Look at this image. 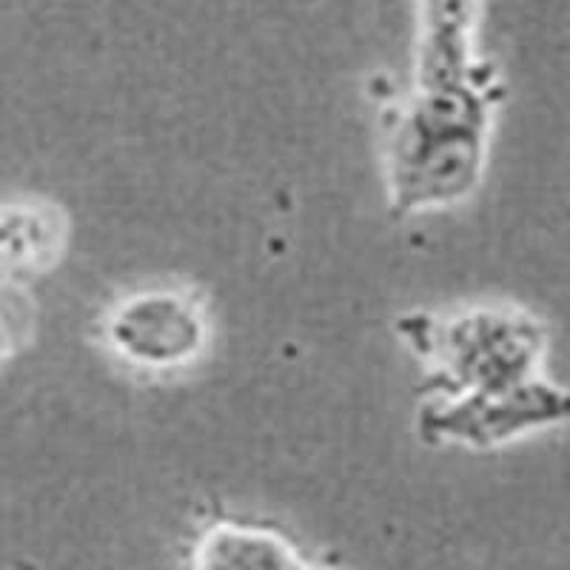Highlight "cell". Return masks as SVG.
<instances>
[{
  "label": "cell",
  "mask_w": 570,
  "mask_h": 570,
  "mask_svg": "<svg viewBox=\"0 0 570 570\" xmlns=\"http://www.w3.org/2000/svg\"><path fill=\"white\" fill-rule=\"evenodd\" d=\"M542 351V325L505 305L471 308L442 325H428L425 354L451 389V402L428 420L448 434L468 416L517 394L539 380Z\"/></svg>",
  "instance_id": "6da1fadb"
},
{
  "label": "cell",
  "mask_w": 570,
  "mask_h": 570,
  "mask_svg": "<svg viewBox=\"0 0 570 570\" xmlns=\"http://www.w3.org/2000/svg\"><path fill=\"white\" fill-rule=\"evenodd\" d=\"M104 340L129 368L171 374L200 360L212 325L206 305L186 288H142L111 305Z\"/></svg>",
  "instance_id": "7a4b0ae2"
},
{
  "label": "cell",
  "mask_w": 570,
  "mask_h": 570,
  "mask_svg": "<svg viewBox=\"0 0 570 570\" xmlns=\"http://www.w3.org/2000/svg\"><path fill=\"white\" fill-rule=\"evenodd\" d=\"M188 570H331L305 557L285 533L223 519L195 539Z\"/></svg>",
  "instance_id": "3957f363"
},
{
  "label": "cell",
  "mask_w": 570,
  "mask_h": 570,
  "mask_svg": "<svg viewBox=\"0 0 570 570\" xmlns=\"http://www.w3.org/2000/svg\"><path fill=\"white\" fill-rule=\"evenodd\" d=\"M63 226L55 212L9 208L0 214V263L9 268L52 263L60 252Z\"/></svg>",
  "instance_id": "277c9868"
}]
</instances>
